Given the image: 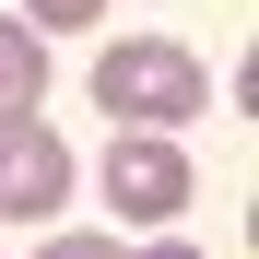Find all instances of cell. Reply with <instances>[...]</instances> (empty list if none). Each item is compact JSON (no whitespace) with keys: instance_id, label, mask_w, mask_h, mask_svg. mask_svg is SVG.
I'll use <instances>...</instances> for the list:
<instances>
[{"instance_id":"cell-1","label":"cell","mask_w":259,"mask_h":259,"mask_svg":"<svg viewBox=\"0 0 259 259\" xmlns=\"http://www.w3.org/2000/svg\"><path fill=\"white\" fill-rule=\"evenodd\" d=\"M95 106H106V130H189L212 106V71L177 48V35H118V48L95 59Z\"/></svg>"},{"instance_id":"cell-2","label":"cell","mask_w":259,"mask_h":259,"mask_svg":"<svg viewBox=\"0 0 259 259\" xmlns=\"http://www.w3.org/2000/svg\"><path fill=\"white\" fill-rule=\"evenodd\" d=\"M189 153L165 142V130H118L106 142V200H118V224H177L189 212Z\"/></svg>"},{"instance_id":"cell-3","label":"cell","mask_w":259,"mask_h":259,"mask_svg":"<svg viewBox=\"0 0 259 259\" xmlns=\"http://www.w3.org/2000/svg\"><path fill=\"white\" fill-rule=\"evenodd\" d=\"M71 200V142L35 106H0V212H59Z\"/></svg>"},{"instance_id":"cell-4","label":"cell","mask_w":259,"mask_h":259,"mask_svg":"<svg viewBox=\"0 0 259 259\" xmlns=\"http://www.w3.org/2000/svg\"><path fill=\"white\" fill-rule=\"evenodd\" d=\"M35 95H48V35L24 12H0V106H35Z\"/></svg>"},{"instance_id":"cell-5","label":"cell","mask_w":259,"mask_h":259,"mask_svg":"<svg viewBox=\"0 0 259 259\" xmlns=\"http://www.w3.org/2000/svg\"><path fill=\"white\" fill-rule=\"evenodd\" d=\"M95 12H106V0H24V24H35V35H82Z\"/></svg>"},{"instance_id":"cell-6","label":"cell","mask_w":259,"mask_h":259,"mask_svg":"<svg viewBox=\"0 0 259 259\" xmlns=\"http://www.w3.org/2000/svg\"><path fill=\"white\" fill-rule=\"evenodd\" d=\"M35 259H118V236H48Z\"/></svg>"},{"instance_id":"cell-7","label":"cell","mask_w":259,"mask_h":259,"mask_svg":"<svg viewBox=\"0 0 259 259\" xmlns=\"http://www.w3.org/2000/svg\"><path fill=\"white\" fill-rule=\"evenodd\" d=\"M118 259H200V247H177V236H165V247H118Z\"/></svg>"}]
</instances>
